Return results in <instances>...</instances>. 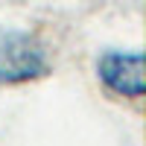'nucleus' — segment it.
<instances>
[{"label":"nucleus","mask_w":146,"mask_h":146,"mask_svg":"<svg viewBox=\"0 0 146 146\" xmlns=\"http://www.w3.org/2000/svg\"><path fill=\"white\" fill-rule=\"evenodd\" d=\"M47 73V56L38 38L29 32H0V82L21 85L29 79H41Z\"/></svg>","instance_id":"f257e3e1"},{"label":"nucleus","mask_w":146,"mask_h":146,"mask_svg":"<svg viewBox=\"0 0 146 146\" xmlns=\"http://www.w3.org/2000/svg\"><path fill=\"white\" fill-rule=\"evenodd\" d=\"M96 76L102 79V85L108 91H114L120 96H131V100H140L146 91L143 82V56L137 50H108L100 56L96 62Z\"/></svg>","instance_id":"f03ea898"}]
</instances>
